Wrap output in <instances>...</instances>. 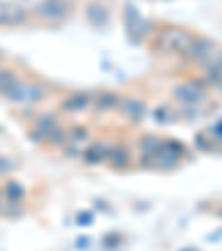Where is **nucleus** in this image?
Returning <instances> with one entry per match:
<instances>
[{"instance_id": "nucleus-21", "label": "nucleus", "mask_w": 222, "mask_h": 251, "mask_svg": "<svg viewBox=\"0 0 222 251\" xmlns=\"http://www.w3.org/2000/svg\"><path fill=\"white\" fill-rule=\"evenodd\" d=\"M78 223H82V225H89V223H91V216H82V218H78Z\"/></svg>"}, {"instance_id": "nucleus-13", "label": "nucleus", "mask_w": 222, "mask_h": 251, "mask_svg": "<svg viewBox=\"0 0 222 251\" xmlns=\"http://www.w3.org/2000/svg\"><path fill=\"white\" fill-rule=\"evenodd\" d=\"M118 107H120V111H123L127 118H131V120H140L142 111H145L142 102H140V100H136V98H124V100H120Z\"/></svg>"}, {"instance_id": "nucleus-24", "label": "nucleus", "mask_w": 222, "mask_h": 251, "mask_svg": "<svg viewBox=\"0 0 222 251\" xmlns=\"http://www.w3.org/2000/svg\"><path fill=\"white\" fill-rule=\"evenodd\" d=\"M220 216H222V211H220Z\"/></svg>"}, {"instance_id": "nucleus-3", "label": "nucleus", "mask_w": 222, "mask_h": 251, "mask_svg": "<svg viewBox=\"0 0 222 251\" xmlns=\"http://www.w3.org/2000/svg\"><path fill=\"white\" fill-rule=\"evenodd\" d=\"M45 96H47V87H45V85L16 80L14 85H11V89L5 94V98L11 100V102H16V104H27V107H29V104L40 102Z\"/></svg>"}, {"instance_id": "nucleus-5", "label": "nucleus", "mask_w": 222, "mask_h": 251, "mask_svg": "<svg viewBox=\"0 0 222 251\" xmlns=\"http://www.w3.org/2000/svg\"><path fill=\"white\" fill-rule=\"evenodd\" d=\"M216 49V43H213L211 38H204V36H196L194 43H191V47L187 49V53L184 56L189 58V60L194 62H202L204 58L209 56V53Z\"/></svg>"}, {"instance_id": "nucleus-23", "label": "nucleus", "mask_w": 222, "mask_h": 251, "mask_svg": "<svg viewBox=\"0 0 222 251\" xmlns=\"http://www.w3.org/2000/svg\"><path fill=\"white\" fill-rule=\"evenodd\" d=\"M0 204H2V191H0Z\"/></svg>"}, {"instance_id": "nucleus-1", "label": "nucleus", "mask_w": 222, "mask_h": 251, "mask_svg": "<svg viewBox=\"0 0 222 251\" xmlns=\"http://www.w3.org/2000/svg\"><path fill=\"white\" fill-rule=\"evenodd\" d=\"M194 38V33L182 27H165L153 40V49L160 53H171V56H184Z\"/></svg>"}, {"instance_id": "nucleus-15", "label": "nucleus", "mask_w": 222, "mask_h": 251, "mask_svg": "<svg viewBox=\"0 0 222 251\" xmlns=\"http://www.w3.org/2000/svg\"><path fill=\"white\" fill-rule=\"evenodd\" d=\"M16 80H18L16 71L14 69H5V67H2V69H0V96H5Z\"/></svg>"}, {"instance_id": "nucleus-7", "label": "nucleus", "mask_w": 222, "mask_h": 251, "mask_svg": "<svg viewBox=\"0 0 222 251\" xmlns=\"http://www.w3.org/2000/svg\"><path fill=\"white\" fill-rule=\"evenodd\" d=\"M127 25H129V31H131V36H136V38H145L147 33H149V29H151V25L147 23L145 18H142L140 14H138L133 7H127Z\"/></svg>"}, {"instance_id": "nucleus-10", "label": "nucleus", "mask_w": 222, "mask_h": 251, "mask_svg": "<svg viewBox=\"0 0 222 251\" xmlns=\"http://www.w3.org/2000/svg\"><path fill=\"white\" fill-rule=\"evenodd\" d=\"M62 111H69V114H76L89 107V94H71L62 100Z\"/></svg>"}, {"instance_id": "nucleus-9", "label": "nucleus", "mask_w": 222, "mask_h": 251, "mask_svg": "<svg viewBox=\"0 0 222 251\" xmlns=\"http://www.w3.org/2000/svg\"><path fill=\"white\" fill-rule=\"evenodd\" d=\"M109 145L104 140H100V142H94L89 149H87L85 153H82V158H85V162L87 165H96V162H102L104 158L109 156Z\"/></svg>"}, {"instance_id": "nucleus-22", "label": "nucleus", "mask_w": 222, "mask_h": 251, "mask_svg": "<svg viewBox=\"0 0 222 251\" xmlns=\"http://www.w3.org/2000/svg\"><path fill=\"white\" fill-rule=\"evenodd\" d=\"M213 131H216V133H218V136H222V120H220V123H218V127H216V129H213Z\"/></svg>"}, {"instance_id": "nucleus-14", "label": "nucleus", "mask_w": 222, "mask_h": 251, "mask_svg": "<svg viewBox=\"0 0 222 251\" xmlns=\"http://www.w3.org/2000/svg\"><path fill=\"white\" fill-rule=\"evenodd\" d=\"M138 147H140V151H142V156H149V158H153L158 151H160V147H162V140L158 136H145V138H140V142H138Z\"/></svg>"}, {"instance_id": "nucleus-2", "label": "nucleus", "mask_w": 222, "mask_h": 251, "mask_svg": "<svg viewBox=\"0 0 222 251\" xmlns=\"http://www.w3.org/2000/svg\"><path fill=\"white\" fill-rule=\"evenodd\" d=\"M74 11V2L71 0H38L33 7V14L45 23H62L67 20Z\"/></svg>"}, {"instance_id": "nucleus-18", "label": "nucleus", "mask_w": 222, "mask_h": 251, "mask_svg": "<svg viewBox=\"0 0 222 251\" xmlns=\"http://www.w3.org/2000/svg\"><path fill=\"white\" fill-rule=\"evenodd\" d=\"M7 198L9 200H23V196H25V189L18 185V182H14V180H9L7 182Z\"/></svg>"}, {"instance_id": "nucleus-8", "label": "nucleus", "mask_w": 222, "mask_h": 251, "mask_svg": "<svg viewBox=\"0 0 222 251\" xmlns=\"http://www.w3.org/2000/svg\"><path fill=\"white\" fill-rule=\"evenodd\" d=\"M107 160H109V165L116 167V169H127V167L131 165V151H129V147H124V145H116V147L109 149Z\"/></svg>"}, {"instance_id": "nucleus-17", "label": "nucleus", "mask_w": 222, "mask_h": 251, "mask_svg": "<svg viewBox=\"0 0 222 251\" xmlns=\"http://www.w3.org/2000/svg\"><path fill=\"white\" fill-rule=\"evenodd\" d=\"M67 138H69V133H67L62 127H58V125H56V127L49 131V136L45 138V142H49V145H65Z\"/></svg>"}, {"instance_id": "nucleus-11", "label": "nucleus", "mask_w": 222, "mask_h": 251, "mask_svg": "<svg viewBox=\"0 0 222 251\" xmlns=\"http://www.w3.org/2000/svg\"><path fill=\"white\" fill-rule=\"evenodd\" d=\"M56 125H58V120L53 118V116H49V114L40 116V118L36 120V125H33V138H36V140H45Z\"/></svg>"}, {"instance_id": "nucleus-4", "label": "nucleus", "mask_w": 222, "mask_h": 251, "mask_svg": "<svg viewBox=\"0 0 222 251\" xmlns=\"http://www.w3.org/2000/svg\"><path fill=\"white\" fill-rule=\"evenodd\" d=\"M29 18L27 9L20 7L18 2H7L0 0V27H20Z\"/></svg>"}, {"instance_id": "nucleus-20", "label": "nucleus", "mask_w": 222, "mask_h": 251, "mask_svg": "<svg viewBox=\"0 0 222 251\" xmlns=\"http://www.w3.org/2000/svg\"><path fill=\"white\" fill-rule=\"evenodd\" d=\"M14 162H11V158H5V156H0V176L2 174H9V171H14Z\"/></svg>"}, {"instance_id": "nucleus-16", "label": "nucleus", "mask_w": 222, "mask_h": 251, "mask_svg": "<svg viewBox=\"0 0 222 251\" xmlns=\"http://www.w3.org/2000/svg\"><path fill=\"white\" fill-rule=\"evenodd\" d=\"M87 16L91 18V23L94 25H104L107 23V9H104L102 5H89V9H87Z\"/></svg>"}, {"instance_id": "nucleus-6", "label": "nucleus", "mask_w": 222, "mask_h": 251, "mask_svg": "<svg viewBox=\"0 0 222 251\" xmlns=\"http://www.w3.org/2000/svg\"><path fill=\"white\" fill-rule=\"evenodd\" d=\"M173 96L182 104H187V107H194V104H198L200 100H204V91L198 89L196 85H180V87H175Z\"/></svg>"}, {"instance_id": "nucleus-19", "label": "nucleus", "mask_w": 222, "mask_h": 251, "mask_svg": "<svg viewBox=\"0 0 222 251\" xmlns=\"http://www.w3.org/2000/svg\"><path fill=\"white\" fill-rule=\"evenodd\" d=\"M87 140V129L85 127H74L67 138V142H74V145H80V142Z\"/></svg>"}, {"instance_id": "nucleus-12", "label": "nucleus", "mask_w": 222, "mask_h": 251, "mask_svg": "<svg viewBox=\"0 0 222 251\" xmlns=\"http://www.w3.org/2000/svg\"><path fill=\"white\" fill-rule=\"evenodd\" d=\"M94 104H96V109L98 111H111L120 104V98L114 94V91H100V94L96 96Z\"/></svg>"}]
</instances>
